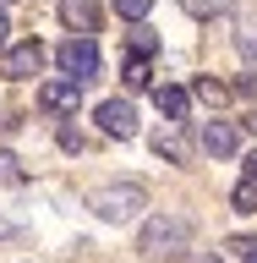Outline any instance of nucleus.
<instances>
[{"label":"nucleus","mask_w":257,"mask_h":263,"mask_svg":"<svg viewBox=\"0 0 257 263\" xmlns=\"http://www.w3.org/2000/svg\"><path fill=\"white\" fill-rule=\"evenodd\" d=\"M137 252H143L148 263H170V258H186L192 252V219L175 209H164L153 214L143 225V236H137Z\"/></svg>","instance_id":"1"},{"label":"nucleus","mask_w":257,"mask_h":263,"mask_svg":"<svg viewBox=\"0 0 257 263\" xmlns=\"http://www.w3.org/2000/svg\"><path fill=\"white\" fill-rule=\"evenodd\" d=\"M88 209H93L98 219H110V225H126V219H137V214L148 209V186H143V181H110V186H93V192H88Z\"/></svg>","instance_id":"2"},{"label":"nucleus","mask_w":257,"mask_h":263,"mask_svg":"<svg viewBox=\"0 0 257 263\" xmlns=\"http://www.w3.org/2000/svg\"><path fill=\"white\" fill-rule=\"evenodd\" d=\"M55 66H61L71 82H93L98 77V44L93 39H66V44L55 49Z\"/></svg>","instance_id":"3"},{"label":"nucleus","mask_w":257,"mask_h":263,"mask_svg":"<svg viewBox=\"0 0 257 263\" xmlns=\"http://www.w3.org/2000/svg\"><path fill=\"white\" fill-rule=\"evenodd\" d=\"M44 55H49V49L38 44V39H22L16 49H6V55H0V71H6V77H16V82H28V77H38V71H44Z\"/></svg>","instance_id":"4"},{"label":"nucleus","mask_w":257,"mask_h":263,"mask_svg":"<svg viewBox=\"0 0 257 263\" xmlns=\"http://www.w3.org/2000/svg\"><path fill=\"white\" fill-rule=\"evenodd\" d=\"M77 104H82V82H71V77H55V82L38 88V110L44 115H66V110H77Z\"/></svg>","instance_id":"5"},{"label":"nucleus","mask_w":257,"mask_h":263,"mask_svg":"<svg viewBox=\"0 0 257 263\" xmlns=\"http://www.w3.org/2000/svg\"><path fill=\"white\" fill-rule=\"evenodd\" d=\"M61 22L71 28V39H93L98 33V0H61Z\"/></svg>","instance_id":"6"},{"label":"nucleus","mask_w":257,"mask_h":263,"mask_svg":"<svg viewBox=\"0 0 257 263\" xmlns=\"http://www.w3.org/2000/svg\"><path fill=\"white\" fill-rule=\"evenodd\" d=\"M98 126L110 132V137H137V110H131L126 99H104L98 104Z\"/></svg>","instance_id":"7"},{"label":"nucleus","mask_w":257,"mask_h":263,"mask_svg":"<svg viewBox=\"0 0 257 263\" xmlns=\"http://www.w3.org/2000/svg\"><path fill=\"white\" fill-rule=\"evenodd\" d=\"M203 148H208L213 159H230V154L241 148V126H235V121H208V126H203Z\"/></svg>","instance_id":"8"},{"label":"nucleus","mask_w":257,"mask_h":263,"mask_svg":"<svg viewBox=\"0 0 257 263\" xmlns=\"http://www.w3.org/2000/svg\"><path fill=\"white\" fill-rule=\"evenodd\" d=\"M153 104H159L164 110V121H186V115H192V88H175V82H159V88H153Z\"/></svg>","instance_id":"9"},{"label":"nucleus","mask_w":257,"mask_h":263,"mask_svg":"<svg viewBox=\"0 0 257 263\" xmlns=\"http://www.w3.org/2000/svg\"><path fill=\"white\" fill-rule=\"evenodd\" d=\"M235 49L257 66V22H252V16H241V22H235Z\"/></svg>","instance_id":"10"},{"label":"nucleus","mask_w":257,"mask_h":263,"mask_svg":"<svg viewBox=\"0 0 257 263\" xmlns=\"http://www.w3.org/2000/svg\"><path fill=\"white\" fill-rule=\"evenodd\" d=\"M126 44L137 49V61H148V55H153V49H159V39H153V28H143V22H137V28L126 33Z\"/></svg>","instance_id":"11"},{"label":"nucleus","mask_w":257,"mask_h":263,"mask_svg":"<svg viewBox=\"0 0 257 263\" xmlns=\"http://www.w3.org/2000/svg\"><path fill=\"white\" fill-rule=\"evenodd\" d=\"M22 181H28L22 159H16V154H0V186H22Z\"/></svg>","instance_id":"12"},{"label":"nucleus","mask_w":257,"mask_h":263,"mask_svg":"<svg viewBox=\"0 0 257 263\" xmlns=\"http://www.w3.org/2000/svg\"><path fill=\"white\" fill-rule=\"evenodd\" d=\"M115 11L126 16L131 28H137V22H143V16H148V11H153V0H115Z\"/></svg>","instance_id":"13"},{"label":"nucleus","mask_w":257,"mask_h":263,"mask_svg":"<svg viewBox=\"0 0 257 263\" xmlns=\"http://www.w3.org/2000/svg\"><path fill=\"white\" fill-rule=\"evenodd\" d=\"M192 99H203V104H225V88L208 82V77H197V82H192Z\"/></svg>","instance_id":"14"},{"label":"nucleus","mask_w":257,"mask_h":263,"mask_svg":"<svg viewBox=\"0 0 257 263\" xmlns=\"http://www.w3.org/2000/svg\"><path fill=\"white\" fill-rule=\"evenodd\" d=\"M235 209H241V214H252V209H257V176H246L241 186H235Z\"/></svg>","instance_id":"15"},{"label":"nucleus","mask_w":257,"mask_h":263,"mask_svg":"<svg viewBox=\"0 0 257 263\" xmlns=\"http://www.w3.org/2000/svg\"><path fill=\"white\" fill-rule=\"evenodd\" d=\"M153 148H159V159H186V148H181V137H159V143H153Z\"/></svg>","instance_id":"16"},{"label":"nucleus","mask_w":257,"mask_h":263,"mask_svg":"<svg viewBox=\"0 0 257 263\" xmlns=\"http://www.w3.org/2000/svg\"><path fill=\"white\" fill-rule=\"evenodd\" d=\"M126 88H148V61H131L126 66Z\"/></svg>","instance_id":"17"},{"label":"nucleus","mask_w":257,"mask_h":263,"mask_svg":"<svg viewBox=\"0 0 257 263\" xmlns=\"http://www.w3.org/2000/svg\"><path fill=\"white\" fill-rule=\"evenodd\" d=\"M61 148H77V154H82V137H77V126H61Z\"/></svg>","instance_id":"18"},{"label":"nucleus","mask_w":257,"mask_h":263,"mask_svg":"<svg viewBox=\"0 0 257 263\" xmlns=\"http://www.w3.org/2000/svg\"><path fill=\"white\" fill-rule=\"evenodd\" d=\"M6 39H11V22H6V11H0V55H6Z\"/></svg>","instance_id":"19"},{"label":"nucleus","mask_w":257,"mask_h":263,"mask_svg":"<svg viewBox=\"0 0 257 263\" xmlns=\"http://www.w3.org/2000/svg\"><path fill=\"white\" fill-rule=\"evenodd\" d=\"M241 126H246V132H252V137H257V110H252V115H246V121H241Z\"/></svg>","instance_id":"20"},{"label":"nucleus","mask_w":257,"mask_h":263,"mask_svg":"<svg viewBox=\"0 0 257 263\" xmlns=\"http://www.w3.org/2000/svg\"><path fill=\"white\" fill-rule=\"evenodd\" d=\"M246 176H257V154H252V159H246Z\"/></svg>","instance_id":"21"},{"label":"nucleus","mask_w":257,"mask_h":263,"mask_svg":"<svg viewBox=\"0 0 257 263\" xmlns=\"http://www.w3.org/2000/svg\"><path fill=\"white\" fill-rule=\"evenodd\" d=\"M246 263H257V258H246Z\"/></svg>","instance_id":"22"},{"label":"nucleus","mask_w":257,"mask_h":263,"mask_svg":"<svg viewBox=\"0 0 257 263\" xmlns=\"http://www.w3.org/2000/svg\"><path fill=\"white\" fill-rule=\"evenodd\" d=\"M208 263H219V258H208Z\"/></svg>","instance_id":"23"}]
</instances>
